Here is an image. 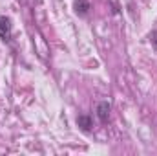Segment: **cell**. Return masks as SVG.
<instances>
[{"label":"cell","mask_w":157,"mask_h":156,"mask_svg":"<svg viewBox=\"0 0 157 156\" xmlns=\"http://www.w3.org/2000/svg\"><path fill=\"white\" fill-rule=\"evenodd\" d=\"M110 112H112V103L110 101H101L97 105V117L101 123H106L110 119Z\"/></svg>","instance_id":"1"},{"label":"cell","mask_w":157,"mask_h":156,"mask_svg":"<svg viewBox=\"0 0 157 156\" xmlns=\"http://www.w3.org/2000/svg\"><path fill=\"white\" fill-rule=\"evenodd\" d=\"M150 40H152V44L157 48V30H154V31L150 33Z\"/></svg>","instance_id":"5"},{"label":"cell","mask_w":157,"mask_h":156,"mask_svg":"<svg viewBox=\"0 0 157 156\" xmlns=\"http://www.w3.org/2000/svg\"><path fill=\"white\" fill-rule=\"evenodd\" d=\"M77 125L80 127V130H84V132H90V130H91V127H93L91 117L88 116V114H80V116L77 117Z\"/></svg>","instance_id":"4"},{"label":"cell","mask_w":157,"mask_h":156,"mask_svg":"<svg viewBox=\"0 0 157 156\" xmlns=\"http://www.w3.org/2000/svg\"><path fill=\"white\" fill-rule=\"evenodd\" d=\"M0 39L4 42L11 40V20L7 17H0Z\"/></svg>","instance_id":"2"},{"label":"cell","mask_w":157,"mask_h":156,"mask_svg":"<svg viewBox=\"0 0 157 156\" xmlns=\"http://www.w3.org/2000/svg\"><path fill=\"white\" fill-rule=\"evenodd\" d=\"M73 9L78 17H86L90 11V4L86 0H73Z\"/></svg>","instance_id":"3"},{"label":"cell","mask_w":157,"mask_h":156,"mask_svg":"<svg viewBox=\"0 0 157 156\" xmlns=\"http://www.w3.org/2000/svg\"><path fill=\"white\" fill-rule=\"evenodd\" d=\"M37 2H40V0H37Z\"/></svg>","instance_id":"6"}]
</instances>
